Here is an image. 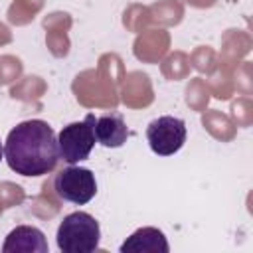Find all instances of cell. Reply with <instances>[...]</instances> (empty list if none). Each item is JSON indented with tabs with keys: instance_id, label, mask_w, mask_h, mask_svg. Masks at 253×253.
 <instances>
[{
	"instance_id": "obj_1",
	"label": "cell",
	"mask_w": 253,
	"mask_h": 253,
	"mask_svg": "<svg viewBox=\"0 0 253 253\" xmlns=\"http://www.w3.org/2000/svg\"><path fill=\"white\" fill-rule=\"evenodd\" d=\"M4 160L20 176L38 178L51 172L59 160L57 136L42 119L18 123L6 136Z\"/></svg>"
},
{
	"instance_id": "obj_2",
	"label": "cell",
	"mask_w": 253,
	"mask_h": 253,
	"mask_svg": "<svg viewBox=\"0 0 253 253\" xmlns=\"http://www.w3.org/2000/svg\"><path fill=\"white\" fill-rule=\"evenodd\" d=\"M55 241L63 253H91L99 249V221L87 211L67 213L57 227Z\"/></svg>"
},
{
	"instance_id": "obj_3",
	"label": "cell",
	"mask_w": 253,
	"mask_h": 253,
	"mask_svg": "<svg viewBox=\"0 0 253 253\" xmlns=\"http://www.w3.org/2000/svg\"><path fill=\"white\" fill-rule=\"evenodd\" d=\"M95 115H87L83 121L69 123L57 134L59 158L67 164H77L89 158L97 138H95Z\"/></svg>"
},
{
	"instance_id": "obj_4",
	"label": "cell",
	"mask_w": 253,
	"mask_h": 253,
	"mask_svg": "<svg viewBox=\"0 0 253 253\" xmlns=\"http://www.w3.org/2000/svg\"><path fill=\"white\" fill-rule=\"evenodd\" d=\"M53 190L63 202L85 206L97 194V180L89 168L69 164L67 168L55 174Z\"/></svg>"
},
{
	"instance_id": "obj_5",
	"label": "cell",
	"mask_w": 253,
	"mask_h": 253,
	"mask_svg": "<svg viewBox=\"0 0 253 253\" xmlns=\"http://www.w3.org/2000/svg\"><path fill=\"white\" fill-rule=\"evenodd\" d=\"M186 123L178 117H158L146 126V140L154 154L158 156H172L176 154L186 142Z\"/></svg>"
},
{
	"instance_id": "obj_6",
	"label": "cell",
	"mask_w": 253,
	"mask_h": 253,
	"mask_svg": "<svg viewBox=\"0 0 253 253\" xmlns=\"http://www.w3.org/2000/svg\"><path fill=\"white\" fill-rule=\"evenodd\" d=\"M4 253H47L45 235L34 225H18L6 235Z\"/></svg>"
},
{
	"instance_id": "obj_7",
	"label": "cell",
	"mask_w": 253,
	"mask_h": 253,
	"mask_svg": "<svg viewBox=\"0 0 253 253\" xmlns=\"http://www.w3.org/2000/svg\"><path fill=\"white\" fill-rule=\"evenodd\" d=\"M128 128L121 113L111 111L95 119V138L105 148H119L128 138Z\"/></svg>"
},
{
	"instance_id": "obj_8",
	"label": "cell",
	"mask_w": 253,
	"mask_h": 253,
	"mask_svg": "<svg viewBox=\"0 0 253 253\" xmlns=\"http://www.w3.org/2000/svg\"><path fill=\"white\" fill-rule=\"evenodd\" d=\"M121 253H168L170 245L158 227H140L119 247Z\"/></svg>"
},
{
	"instance_id": "obj_9",
	"label": "cell",
	"mask_w": 253,
	"mask_h": 253,
	"mask_svg": "<svg viewBox=\"0 0 253 253\" xmlns=\"http://www.w3.org/2000/svg\"><path fill=\"white\" fill-rule=\"evenodd\" d=\"M2 146H4V144L0 142V160H2V156H4V148H2Z\"/></svg>"
}]
</instances>
